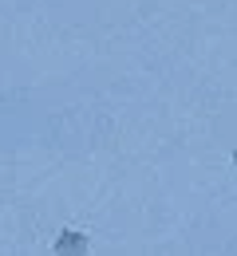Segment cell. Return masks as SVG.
Here are the masks:
<instances>
[{
	"label": "cell",
	"mask_w": 237,
	"mask_h": 256,
	"mask_svg": "<svg viewBox=\"0 0 237 256\" xmlns=\"http://www.w3.org/2000/svg\"><path fill=\"white\" fill-rule=\"evenodd\" d=\"M56 252H60V256H83V252H87V236L75 232V228H68V232L56 240Z\"/></svg>",
	"instance_id": "6da1fadb"
},
{
	"label": "cell",
	"mask_w": 237,
	"mask_h": 256,
	"mask_svg": "<svg viewBox=\"0 0 237 256\" xmlns=\"http://www.w3.org/2000/svg\"><path fill=\"white\" fill-rule=\"evenodd\" d=\"M233 170H237V154H233Z\"/></svg>",
	"instance_id": "7a4b0ae2"
}]
</instances>
